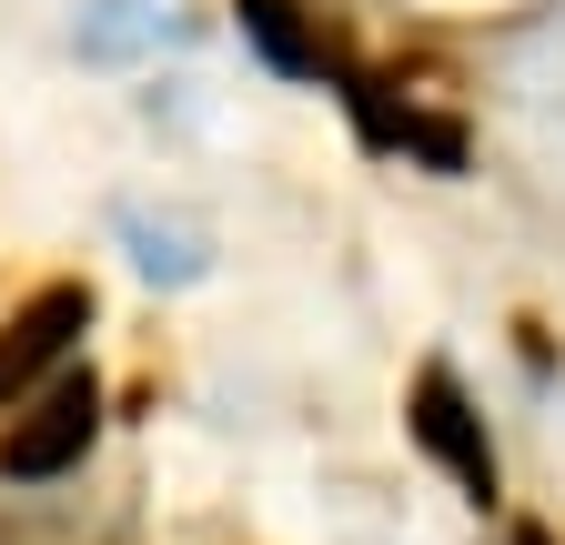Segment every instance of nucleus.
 <instances>
[{
  "instance_id": "4",
  "label": "nucleus",
  "mask_w": 565,
  "mask_h": 545,
  "mask_svg": "<svg viewBox=\"0 0 565 545\" xmlns=\"http://www.w3.org/2000/svg\"><path fill=\"white\" fill-rule=\"evenodd\" d=\"M243 31L263 41V61H273V72H323V41L294 21V0H243Z\"/></svg>"
},
{
  "instance_id": "1",
  "label": "nucleus",
  "mask_w": 565,
  "mask_h": 545,
  "mask_svg": "<svg viewBox=\"0 0 565 545\" xmlns=\"http://www.w3.org/2000/svg\"><path fill=\"white\" fill-rule=\"evenodd\" d=\"M92 435H102V384L92 374H51L31 394V415L0 435V474H11V485H51V474H71L92 455Z\"/></svg>"
},
{
  "instance_id": "3",
  "label": "nucleus",
  "mask_w": 565,
  "mask_h": 545,
  "mask_svg": "<svg viewBox=\"0 0 565 545\" xmlns=\"http://www.w3.org/2000/svg\"><path fill=\"white\" fill-rule=\"evenodd\" d=\"M92 323V293L82 284H51V293H31L11 323H0V404H21L61 354H71V333Z\"/></svg>"
},
{
  "instance_id": "5",
  "label": "nucleus",
  "mask_w": 565,
  "mask_h": 545,
  "mask_svg": "<svg viewBox=\"0 0 565 545\" xmlns=\"http://www.w3.org/2000/svg\"><path fill=\"white\" fill-rule=\"evenodd\" d=\"M515 545H545V535H535V525H525V535H515Z\"/></svg>"
},
{
  "instance_id": "2",
  "label": "nucleus",
  "mask_w": 565,
  "mask_h": 545,
  "mask_svg": "<svg viewBox=\"0 0 565 545\" xmlns=\"http://www.w3.org/2000/svg\"><path fill=\"white\" fill-rule=\"evenodd\" d=\"M414 445H424V455H445V474H455L475 505H494V445H484V415L465 404V384H455L445 364H424V374H414Z\"/></svg>"
}]
</instances>
